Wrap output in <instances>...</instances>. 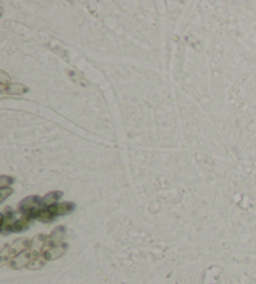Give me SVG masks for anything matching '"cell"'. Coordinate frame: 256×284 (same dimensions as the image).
<instances>
[{"mask_svg":"<svg viewBox=\"0 0 256 284\" xmlns=\"http://www.w3.org/2000/svg\"><path fill=\"white\" fill-rule=\"evenodd\" d=\"M75 209V204L73 202H64V203H56V204H52L47 207L39 215L38 220L44 223L51 222V220L55 219L59 215H65V214H69Z\"/></svg>","mask_w":256,"mask_h":284,"instance_id":"1","label":"cell"},{"mask_svg":"<svg viewBox=\"0 0 256 284\" xmlns=\"http://www.w3.org/2000/svg\"><path fill=\"white\" fill-rule=\"evenodd\" d=\"M61 195H63V192H59V191L48 193L47 195L43 198V203L47 205V207H49V205H52V204H56V202L60 199Z\"/></svg>","mask_w":256,"mask_h":284,"instance_id":"2","label":"cell"},{"mask_svg":"<svg viewBox=\"0 0 256 284\" xmlns=\"http://www.w3.org/2000/svg\"><path fill=\"white\" fill-rule=\"evenodd\" d=\"M23 87L24 85H19V84L12 85V87L9 88V93L10 94H20V93H24V91L28 90V89L23 88Z\"/></svg>","mask_w":256,"mask_h":284,"instance_id":"3","label":"cell"},{"mask_svg":"<svg viewBox=\"0 0 256 284\" xmlns=\"http://www.w3.org/2000/svg\"><path fill=\"white\" fill-rule=\"evenodd\" d=\"M12 182H13L12 178H9V177L3 176L1 178H0V189H3V188L9 187Z\"/></svg>","mask_w":256,"mask_h":284,"instance_id":"4","label":"cell"},{"mask_svg":"<svg viewBox=\"0 0 256 284\" xmlns=\"http://www.w3.org/2000/svg\"><path fill=\"white\" fill-rule=\"evenodd\" d=\"M12 189H10V188H9V189H5V188H3V189H1V202H4V199H5L6 198V195H8V194H10L12 193Z\"/></svg>","mask_w":256,"mask_h":284,"instance_id":"5","label":"cell"}]
</instances>
